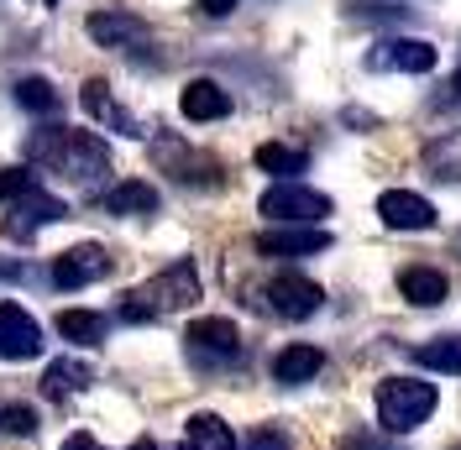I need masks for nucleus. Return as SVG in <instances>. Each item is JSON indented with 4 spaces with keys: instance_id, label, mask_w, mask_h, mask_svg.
I'll list each match as a JSON object with an SVG mask.
<instances>
[{
    "instance_id": "obj_29",
    "label": "nucleus",
    "mask_w": 461,
    "mask_h": 450,
    "mask_svg": "<svg viewBox=\"0 0 461 450\" xmlns=\"http://www.w3.org/2000/svg\"><path fill=\"white\" fill-rule=\"evenodd\" d=\"M58 450H105V446H100L95 435H85V429H79V435H68V440H63ZM131 450H152V440H137Z\"/></svg>"
},
{
    "instance_id": "obj_12",
    "label": "nucleus",
    "mask_w": 461,
    "mask_h": 450,
    "mask_svg": "<svg viewBox=\"0 0 461 450\" xmlns=\"http://www.w3.org/2000/svg\"><path fill=\"white\" fill-rule=\"evenodd\" d=\"M377 215L388 230H430L435 225V204L425 194H409V189H388L377 199Z\"/></svg>"
},
{
    "instance_id": "obj_34",
    "label": "nucleus",
    "mask_w": 461,
    "mask_h": 450,
    "mask_svg": "<svg viewBox=\"0 0 461 450\" xmlns=\"http://www.w3.org/2000/svg\"><path fill=\"white\" fill-rule=\"evenodd\" d=\"M48 5H53V0H48Z\"/></svg>"
},
{
    "instance_id": "obj_6",
    "label": "nucleus",
    "mask_w": 461,
    "mask_h": 450,
    "mask_svg": "<svg viewBox=\"0 0 461 450\" xmlns=\"http://www.w3.org/2000/svg\"><path fill=\"white\" fill-rule=\"evenodd\" d=\"M58 220H68V204L58 194H48V189H32L27 199H16L11 204V215H5V236L11 241H32L37 230H48V225H58Z\"/></svg>"
},
{
    "instance_id": "obj_11",
    "label": "nucleus",
    "mask_w": 461,
    "mask_h": 450,
    "mask_svg": "<svg viewBox=\"0 0 461 450\" xmlns=\"http://www.w3.org/2000/svg\"><path fill=\"white\" fill-rule=\"evenodd\" d=\"M367 68H399V74H430L435 68V48L420 37H393V42H377L367 53Z\"/></svg>"
},
{
    "instance_id": "obj_35",
    "label": "nucleus",
    "mask_w": 461,
    "mask_h": 450,
    "mask_svg": "<svg viewBox=\"0 0 461 450\" xmlns=\"http://www.w3.org/2000/svg\"><path fill=\"white\" fill-rule=\"evenodd\" d=\"M178 450H184V446H178Z\"/></svg>"
},
{
    "instance_id": "obj_23",
    "label": "nucleus",
    "mask_w": 461,
    "mask_h": 450,
    "mask_svg": "<svg viewBox=\"0 0 461 450\" xmlns=\"http://www.w3.org/2000/svg\"><path fill=\"white\" fill-rule=\"evenodd\" d=\"M414 362L425 372H446V377H461V336H435L425 346H414Z\"/></svg>"
},
{
    "instance_id": "obj_17",
    "label": "nucleus",
    "mask_w": 461,
    "mask_h": 450,
    "mask_svg": "<svg viewBox=\"0 0 461 450\" xmlns=\"http://www.w3.org/2000/svg\"><path fill=\"white\" fill-rule=\"evenodd\" d=\"M320 372H325V351H315V346H284V351L273 356V377H278L284 388L315 382Z\"/></svg>"
},
{
    "instance_id": "obj_5",
    "label": "nucleus",
    "mask_w": 461,
    "mask_h": 450,
    "mask_svg": "<svg viewBox=\"0 0 461 450\" xmlns=\"http://www.w3.org/2000/svg\"><path fill=\"white\" fill-rule=\"evenodd\" d=\"M184 346H189V356L200 366H230L241 362V330L221 320V314H210V320H194L189 330H184Z\"/></svg>"
},
{
    "instance_id": "obj_2",
    "label": "nucleus",
    "mask_w": 461,
    "mask_h": 450,
    "mask_svg": "<svg viewBox=\"0 0 461 450\" xmlns=\"http://www.w3.org/2000/svg\"><path fill=\"white\" fill-rule=\"evenodd\" d=\"M194 299H200V273H194V262H189V256H178L173 267H163L158 278H147L142 288H131V293H126L121 320H126V325H147V320H163V314L189 310Z\"/></svg>"
},
{
    "instance_id": "obj_7",
    "label": "nucleus",
    "mask_w": 461,
    "mask_h": 450,
    "mask_svg": "<svg viewBox=\"0 0 461 450\" xmlns=\"http://www.w3.org/2000/svg\"><path fill=\"white\" fill-rule=\"evenodd\" d=\"M111 273V256L100 241H85V247H68V252L53 256V288L63 293H74V288H89V283H100Z\"/></svg>"
},
{
    "instance_id": "obj_27",
    "label": "nucleus",
    "mask_w": 461,
    "mask_h": 450,
    "mask_svg": "<svg viewBox=\"0 0 461 450\" xmlns=\"http://www.w3.org/2000/svg\"><path fill=\"white\" fill-rule=\"evenodd\" d=\"M0 429H5V435H37V409L5 403V409H0Z\"/></svg>"
},
{
    "instance_id": "obj_14",
    "label": "nucleus",
    "mask_w": 461,
    "mask_h": 450,
    "mask_svg": "<svg viewBox=\"0 0 461 450\" xmlns=\"http://www.w3.org/2000/svg\"><path fill=\"white\" fill-rule=\"evenodd\" d=\"M178 111H184V121H194V126H204V121H226L230 94L215 85V79H189L184 94H178Z\"/></svg>"
},
{
    "instance_id": "obj_33",
    "label": "nucleus",
    "mask_w": 461,
    "mask_h": 450,
    "mask_svg": "<svg viewBox=\"0 0 461 450\" xmlns=\"http://www.w3.org/2000/svg\"><path fill=\"white\" fill-rule=\"evenodd\" d=\"M451 450H461V446H451Z\"/></svg>"
},
{
    "instance_id": "obj_22",
    "label": "nucleus",
    "mask_w": 461,
    "mask_h": 450,
    "mask_svg": "<svg viewBox=\"0 0 461 450\" xmlns=\"http://www.w3.org/2000/svg\"><path fill=\"white\" fill-rule=\"evenodd\" d=\"M105 330H111V320H105V314H95V310H63V314H58V336L74 340V346H100Z\"/></svg>"
},
{
    "instance_id": "obj_8",
    "label": "nucleus",
    "mask_w": 461,
    "mask_h": 450,
    "mask_svg": "<svg viewBox=\"0 0 461 450\" xmlns=\"http://www.w3.org/2000/svg\"><path fill=\"white\" fill-rule=\"evenodd\" d=\"M42 356V325L22 304H0V362H32Z\"/></svg>"
},
{
    "instance_id": "obj_4",
    "label": "nucleus",
    "mask_w": 461,
    "mask_h": 450,
    "mask_svg": "<svg viewBox=\"0 0 461 450\" xmlns=\"http://www.w3.org/2000/svg\"><path fill=\"white\" fill-rule=\"evenodd\" d=\"M258 210L273 225H320L325 215H330V194H320V189H310V184L288 178V184H273V189L258 199Z\"/></svg>"
},
{
    "instance_id": "obj_31",
    "label": "nucleus",
    "mask_w": 461,
    "mask_h": 450,
    "mask_svg": "<svg viewBox=\"0 0 461 450\" xmlns=\"http://www.w3.org/2000/svg\"><path fill=\"white\" fill-rule=\"evenodd\" d=\"M200 11H204V16H230V11H236V0H200Z\"/></svg>"
},
{
    "instance_id": "obj_30",
    "label": "nucleus",
    "mask_w": 461,
    "mask_h": 450,
    "mask_svg": "<svg viewBox=\"0 0 461 450\" xmlns=\"http://www.w3.org/2000/svg\"><path fill=\"white\" fill-rule=\"evenodd\" d=\"M341 450H393V446H383V440H373L367 429H357V435H346V446Z\"/></svg>"
},
{
    "instance_id": "obj_16",
    "label": "nucleus",
    "mask_w": 461,
    "mask_h": 450,
    "mask_svg": "<svg viewBox=\"0 0 461 450\" xmlns=\"http://www.w3.org/2000/svg\"><path fill=\"white\" fill-rule=\"evenodd\" d=\"M152 152H158V158H163L184 184H215V178H221V163H215V158H204V152H189L184 141H158Z\"/></svg>"
},
{
    "instance_id": "obj_15",
    "label": "nucleus",
    "mask_w": 461,
    "mask_h": 450,
    "mask_svg": "<svg viewBox=\"0 0 461 450\" xmlns=\"http://www.w3.org/2000/svg\"><path fill=\"white\" fill-rule=\"evenodd\" d=\"M79 100H85V111L95 115L100 126H111V131H121V137H142L137 121H131V111L111 100V85H105V79H89V85L79 89Z\"/></svg>"
},
{
    "instance_id": "obj_18",
    "label": "nucleus",
    "mask_w": 461,
    "mask_h": 450,
    "mask_svg": "<svg viewBox=\"0 0 461 450\" xmlns=\"http://www.w3.org/2000/svg\"><path fill=\"white\" fill-rule=\"evenodd\" d=\"M399 293L414 304V310H435V304H446L451 283H446V273H435V267H403L399 273Z\"/></svg>"
},
{
    "instance_id": "obj_9",
    "label": "nucleus",
    "mask_w": 461,
    "mask_h": 450,
    "mask_svg": "<svg viewBox=\"0 0 461 450\" xmlns=\"http://www.w3.org/2000/svg\"><path fill=\"white\" fill-rule=\"evenodd\" d=\"M267 304H273V314H284V320H310L325 304V288L310 278H299V273H278V278L267 283Z\"/></svg>"
},
{
    "instance_id": "obj_10",
    "label": "nucleus",
    "mask_w": 461,
    "mask_h": 450,
    "mask_svg": "<svg viewBox=\"0 0 461 450\" xmlns=\"http://www.w3.org/2000/svg\"><path fill=\"white\" fill-rule=\"evenodd\" d=\"M330 247L325 225H273L258 236V256H315Z\"/></svg>"
},
{
    "instance_id": "obj_21",
    "label": "nucleus",
    "mask_w": 461,
    "mask_h": 450,
    "mask_svg": "<svg viewBox=\"0 0 461 450\" xmlns=\"http://www.w3.org/2000/svg\"><path fill=\"white\" fill-rule=\"evenodd\" d=\"M258 168L278 173V184H288V178H299V173L310 168V152H304V147H288V141H262L258 147Z\"/></svg>"
},
{
    "instance_id": "obj_13",
    "label": "nucleus",
    "mask_w": 461,
    "mask_h": 450,
    "mask_svg": "<svg viewBox=\"0 0 461 450\" xmlns=\"http://www.w3.org/2000/svg\"><path fill=\"white\" fill-rule=\"evenodd\" d=\"M85 32L100 42V48H142L147 37V22L142 16H131V11H95L85 22Z\"/></svg>"
},
{
    "instance_id": "obj_26",
    "label": "nucleus",
    "mask_w": 461,
    "mask_h": 450,
    "mask_svg": "<svg viewBox=\"0 0 461 450\" xmlns=\"http://www.w3.org/2000/svg\"><path fill=\"white\" fill-rule=\"evenodd\" d=\"M37 189V173L32 168H0V204H16Z\"/></svg>"
},
{
    "instance_id": "obj_32",
    "label": "nucleus",
    "mask_w": 461,
    "mask_h": 450,
    "mask_svg": "<svg viewBox=\"0 0 461 450\" xmlns=\"http://www.w3.org/2000/svg\"><path fill=\"white\" fill-rule=\"evenodd\" d=\"M451 94H456V105H461V74H456V79H451Z\"/></svg>"
},
{
    "instance_id": "obj_25",
    "label": "nucleus",
    "mask_w": 461,
    "mask_h": 450,
    "mask_svg": "<svg viewBox=\"0 0 461 450\" xmlns=\"http://www.w3.org/2000/svg\"><path fill=\"white\" fill-rule=\"evenodd\" d=\"M16 100H22L27 111H37V115L58 111V89L48 85V79H37V74H32V79H16Z\"/></svg>"
},
{
    "instance_id": "obj_24",
    "label": "nucleus",
    "mask_w": 461,
    "mask_h": 450,
    "mask_svg": "<svg viewBox=\"0 0 461 450\" xmlns=\"http://www.w3.org/2000/svg\"><path fill=\"white\" fill-rule=\"evenodd\" d=\"M89 372L85 362H74V356H63V362H53L48 372H42V393L48 398H68V393H79V388H89Z\"/></svg>"
},
{
    "instance_id": "obj_19",
    "label": "nucleus",
    "mask_w": 461,
    "mask_h": 450,
    "mask_svg": "<svg viewBox=\"0 0 461 450\" xmlns=\"http://www.w3.org/2000/svg\"><path fill=\"white\" fill-rule=\"evenodd\" d=\"M158 189L152 184H142V178H126V184H115L111 194L100 199V210L105 215H158Z\"/></svg>"
},
{
    "instance_id": "obj_20",
    "label": "nucleus",
    "mask_w": 461,
    "mask_h": 450,
    "mask_svg": "<svg viewBox=\"0 0 461 450\" xmlns=\"http://www.w3.org/2000/svg\"><path fill=\"white\" fill-rule=\"evenodd\" d=\"M184 450H241V446H236V435L221 414H194L184 424Z\"/></svg>"
},
{
    "instance_id": "obj_1",
    "label": "nucleus",
    "mask_w": 461,
    "mask_h": 450,
    "mask_svg": "<svg viewBox=\"0 0 461 450\" xmlns=\"http://www.w3.org/2000/svg\"><path fill=\"white\" fill-rule=\"evenodd\" d=\"M27 158L37 168L68 178V184H95L100 173H111V147L95 131H74V126H42V131H32Z\"/></svg>"
},
{
    "instance_id": "obj_3",
    "label": "nucleus",
    "mask_w": 461,
    "mask_h": 450,
    "mask_svg": "<svg viewBox=\"0 0 461 450\" xmlns=\"http://www.w3.org/2000/svg\"><path fill=\"white\" fill-rule=\"evenodd\" d=\"M435 382H420V377H383L377 382V424L388 435H409L435 414Z\"/></svg>"
},
{
    "instance_id": "obj_28",
    "label": "nucleus",
    "mask_w": 461,
    "mask_h": 450,
    "mask_svg": "<svg viewBox=\"0 0 461 450\" xmlns=\"http://www.w3.org/2000/svg\"><path fill=\"white\" fill-rule=\"evenodd\" d=\"M241 450H294V440H288L278 424H258L252 435H247V446Z\"/></svg>"
}]
</instances>
